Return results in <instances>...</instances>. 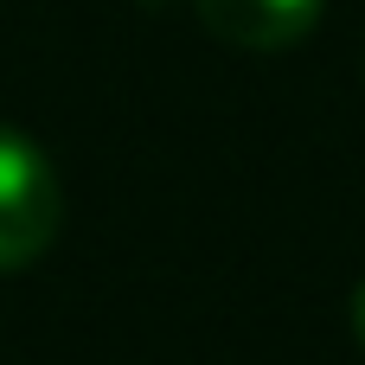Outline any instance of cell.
<instances>
[{
    "label": "cell",
    "instance_id": "3957f363",
    "mask_svg": "<svg viewBox=\"0 0 365 365\" xmlns=\"http://www.w3.org/2000/svg\"><path fill=\"white\" fill-rule=\"evenodd\" d=\"M353 340L365 346V276H359V289H353Z\"/></svg>",
    "mask_w": 365,
    "mask_h": 365
},
{
    "label": "cell",
    "instance_id": "6da1fadb",
    "mask_svg": "<svg viewBox=\"0 0 365 365\" xmlns=\"http://www.w3.org/2000/svg\"><path fill=\"white\" fill-rule=\"evenodd\" d=\"M58 225H64L58 167L32 135L0 122V269H26L32 257H45Z\"/></svg>",
    "mask_w": 365,
    "mask_h": 365
},
{
    "label": "cell",
    "instance_id": "7a4b0ae2",
    "mask_svg": "<svg viewBox=\"0 0 365 365\" xmlns=\"http://www.w3.org/2000/svg\"><path fill=\"white\" fill-rule=\"evenodd\" d=\"M192 13L212 38L237 51H289L321 26L327 0H192Z\"/></svg>",
    "mask_w": 365,
    "mask_h": 365
}]
</instances>
